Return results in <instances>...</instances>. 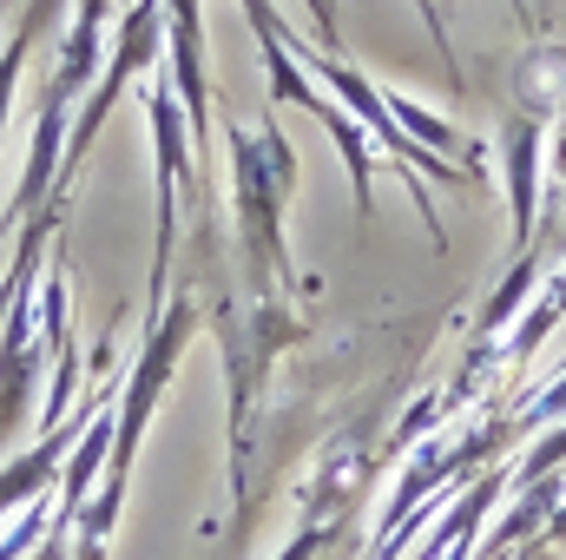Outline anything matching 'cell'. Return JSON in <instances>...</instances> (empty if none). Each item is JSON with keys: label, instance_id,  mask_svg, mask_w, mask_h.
Instances as JSON below:
<instances>
[{"label": "cell", "instance_id": "5", "mask_svg": "<svg viewBox=\"0 0 566 560\" xmlns=\"http://www.w3.org/2000/svg\"><path fill=\"white\" fill-rule=\"evenodd\" d=\"M66 442H73V422H53V435H46L40 448H27L20 462H7V468H0V515H13L20 501H33V495L53 481V468H60Z\"/></svg>", "mask_w": 566, "mask_h": 560}, {"label": "cell", "instance_id": "1", "mask_svg": "<svg viewBox=\"0 0 566 560\" xmlns=\"http://www.w3.org/2000/svg\"><path fill=\"white\" fill-rule=\"evenodd\" d=\"M290 185H296V152L283 139L277 113H264L251 133L231 126V198H238V238H244V258L264 283H296L290 271V238H283V205H290Z\"/></svg>", "mask_w": 566, "mask_h": 560}, {"label": "cell", "instance_id": "3", "mask_svg": "<svg viewBox=\"0 0 566 560\" xmlns=\"http://www.w3.org/2000/svg\"><path fill=\"white\" fill-rule=\"evenodd\" d=\"M165 7V60H171V93L191 133V158L205 172V145H211V80H205V0H158Z\"/></svg>", "mask_w": 566, "mask_h": 560}, {"label": "cell", "instance_id": "7", "mask_svg": "<svg viewBox=\"0 0 566 560\" xmlns=\"http://www.w3.org/2000/svg\"><path fill=\"white\" fill-rule=\"evenodd\" d=\"M60 7H66V0H27V7H20V20H13V33H7V40H20V46H27V53H33V46H40V40H46V33H53V20H60Z\"/></svg>", "mask_w": 566, "mask_h": 560}, {"label": "cell", "instance_id": "6", "mask_svg": "<svg viewBox=\"0 0 566 560\" xmlns=\"http://www.w3.org/2000/svg\"><path fill=\"white\" fill-rule=\"evenodd\" d=\"M534 172H541V120L507 126V178H514V238L534 231Z\"/></svg>", "mask_w": 566, "mask_h": 560}, {"label": "cell", "instance_id": "4", "mask_svg": "<svg viewBox=\"0 0 566 560\" xmlns=\"http://www.w3.org/2000/svg\"><path fill=\"white\" fill-rule=\"evenodd\" d=\"M296 60H310V73H323V80H329V86H336V93H343V100H349L363 120H369V133H376V139H389V152H396L402 165H422V172H441V178H454L441 158H428L422 145H416L409 133H402V126H396L389 100H382V93H376V86H369V80H363L349 60H343V53H323V46H316V53H303V46H296Z\"/></svg>", "mask_w": 566, "mask_h": 560}, {"label": "cell", "instance_id": "2", "mask_svg": "<svg viewBox=\"0 0 566 560\" xmlns=\"http://www.w3.org/2000/svg\"><path fill=\"white\" fill-rule=\"evenodd\" d=\"M145 113H151V145H158V238H151V317L165 310V283H171V238H178V165L191 158V133L178 120V93L171 80L145 86Z\"/></svg>", "mask_w": 566, "mask_h": 560}, {"label": "cell", "instance_id": "8", "mask_svg": "<svg viewBox=\"0 0 566 560\" xmlns=\"http://www.w3.org/2000/svg\"><path fill=\"white\" fill-rule=\"evenodd\" d=\"M547 541H554V548H560V541H566V501H560V508H554V515H547Z\"/></svg>", "mask_w": 566, "mask_h": 560}]
</instances>
